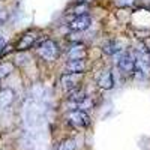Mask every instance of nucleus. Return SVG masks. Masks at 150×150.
<instances>
[{
	"label": "nucleus",
	"mask_w": 150,
	"mask_h": 150,
	"mask_svg": "<svg viewBox=\"0 0 150 150\" xmlns=\"http://www.w3.org/2000/svg\"><path fill=\"white\" fill-rule=\"evenodd\" d=\"M116 60H117V69L123 75H134V72H135V56L132 53L123 50V51L116 54Z\"/></svg>",
	"instance_id": "obj_1"
},
{
	"label": "nucleus",
	"mask_w": 150,
	"mask_h": 150,
	"mask_svg": "<svg viewBox=\"0 0 150 150\" xmlns=\"http://www.w3.org/2000/svg\"><path fill=\"white\" fill-rule=\"evenodd\" d=\"M38 54L47 62H54L60 56V47L53 39H45L38 45Z\"/></svg>",
	"instance_id": "obj_2"
},
{
	"label": "nucleus",
	"mask_w": 150,
	"mask_h": 150,
	"mask_svg": "<svg viewBox=\"0 0 150 150\" xmlns=\"http://www.w3.org/2000/svg\"><path fill=\"white\" fill-rule=\"evenodd\" d=\"M66 120L75 128H89L92 123L90 116L84 110H71L66 114Z\"/></svg>",
	"instance_id": "obj_3"
},
{
	"label": "nucleus",
	"mask_w": 150,
	"mask_h": 150,
	"mask_svg": "<svg viewBox=\"0 0 150 150\" xmlns=\"http://www.w3.org/2000/svg\"><path fill=\"white\" fill-rule=\"evenodd\" d=\"M83 77L84 74H77V72H66L62 75L60 78V83H62V87H63L65 92H71L74 89L80 87L81 81H83Z\"/></svg>",
	"instance_id": "obj_4"
},
{
	"label": "nucleus",
	"mask_w": 150,
	"mask_h": 150,
	"mask_svg": "<svg viewBox=\"0 0 150 150\" xmlns=\"http://www.w3.org/2000/svg\"><path fill=\"white\" fill-rule=\"evenodd\" d=\"M92 24V17L87 14V15H80V17H75L72 21H69L68 24V29L71 32H84L90 27Z\"/></svg>",
	"instance_id": "obj_5"
},
{
	"label": "nucleus",
	"mask_w": 150,
	"mask_h": 150,
	"mask_svg": "<svg viewBox=\"0 0 150 150\" xmlns=\"http://www.w3.org/2000/svg\"><path fill=\"white\" fill-rule=\"evenodd\" d=\"M36 39H38V36L35 32H27V33H24L21 38H20V41L17 42L15 45V50L20 53L23 51H27V50H30L35 44H36Z\"/></svg>",
	"instance_id": "obj_6"
},
{
	"label": "nucleus",
	"mask_w": 150,
	"mask_h": 150,
	"mask_svg": "<svg viewBox=\"0 0 150 150\" xmlns=\"http://www.w3.org/2000/svg\"><path fill=\"white\" fill-rule=\"evenodd\" d=\"M87 57V48L86 45L80 44V42H75L71 50L68 51V59L69 60H83Z\"/></svg>",
	"instance_id": "obj_7"
},
{
	"label": "nucleus",
	"mask_w": 150,
	"mask_h": 150,
	"mask_svg": "<svg viewBox=\"0 0 150 150\" xmlns=\"http://www.w3.org/2000/svg\"><path fill=\"white\" fill-rule=\"evenodd\" d=\"M98 86L101 87L102 90H111L114 87V77H112L111 71H104L101 74V77L98 80Z\"/></svg>",
	"instance_id": "obj_8"
},
{
	"label": "nucleus",
	"mask_w": 150,
	"mask_h": 150,
	"mask_svg": "<svg viewBox=\"0 0 150 150\" xmlns=\"http://www.w3.org/2000/svg\"><path fill=\"white\" fill-rule=\"evenodd\" d=\"M68 72H77V74H84L86 72V59L83 60H68L65 65Z\"/></svg>",
	"instance_id": "obj_9"
},
{
	"label": "nucleus",
	"mask_w": 150,
	"mask_h": 150,
	"mask_svg": "<svg viewBox=\"0 0 150 150\" xmlns=\"http://www.w3.org/2000/svg\"><path fill=\"white\" fill-rule=\"evenodd\" d=\"M86 96H87V95H86V92L81 89V87H77V89H74V90L68 92V101L74 104V108H72V110L77 108V105L83 101Z\"/></svg>",
	"instance_id": "obj_10"
},
{
	"label": "nucleus",
	"mask_w": 150,
	"mask_h": 150,
	"mask_svg": "<svg viewBox=\"0 0 150 150\" xmlns=\"http://www.w3.org/2000/svg\"><path fill=\"white\" fill-rule=\"evenodd\" d=\"M15 93L12 89H2L0 90V108H6L14 102Z\"/></svg>",
	"instance_id": "obj_11"
},
{
	"label": "nucleus",
	"mask_w": 150,
	"mask_h": 150,
	"mask_svg": "<svg viewBox=\"0 0 150 150\" xmlns=\"http://www.w3.org/2000/svg\"><path fill=\"white\" fill-rule=\"evenodd\" d=\"M125 48H122V45L119 44V41H116V39H111V41H108L105 45H104V51L108 54V56H116L117 53H120V51H123Z\"/></svg>",
	"instance_id": "obj_12"
},
{
	"label": "nucleus",
	"mask_w": 150,
	"mask_h": 150,
	"mask_svg": "<svg viewBox=\"0 0 150 150\" xmlns=\"http://www.w3.org/2000/svg\"><path fill=\"white\" fill-rule=\"evenodd\" d=\"M14 72V63H11V62H5V63L0 65V80L6 78L8 75H11Z\"/></svg>",
	"instance_id": "obj_13"
},
{
	"label": "nucleus",
	"mask_w": 150,
	"mask_h": 150,
	"mask_svg": "<svg viewBox=\"0 0 150 150\" xmlns=\"http://www.w3.org/2000/svg\"><path fill=\"white\" fill-rule=\"evenodd\" d=\"M87 12H89V5H87V3H83V2H80L77 6H74V9H72V14H74L75 17L87 15Z\"/></svg>",
	"instance_id": "obj_14"
},
{
	"label": "nucleus",
	"mask_w": 150,
	"mask_h": 150,
	"mask_svg": "<svg viewBox=\"0 0 150 150\" xmlns=\"http://www.w3.org/2000/svg\"><path fill=\"white\" fill-rule=\"evenodd\" d=\"M75 149H77L75 141L72 138H66V140H63V141L59 144V149L57 150H75Z\"/></svg>",
	"instance_id": "obj_15"
},
{
	"label": "nucleus",
	"mask_w": 150,
	"mask_h": 150,
	"mask_svg": "<svg viewBox=\"0 0 150 150\" xmlns=\"http://www.w3.org/2000/svg\"><path fill=\"white\" fill-rule=\"evenodd\" d=\"M114 3L120 8H126V6H132L135 3V0H114Z\"/></svg>",
	"instance_id": "obj_16"
},
{
	"label": "nucleus",
	"mask_w": 150,
	"mask_h": 150,
	"mask_svg": "<svg viewBox=\"0 0 150 150\" xmlns=\"http://www.w3.org/2000/svg\"><path fill=\"white\" fill-rule=\"evenodd\" d=\"M12 48H14L12 45H5V48L2 50V53H0V56H6L8 53H11V51H12Z\"/></svg>",
	"instance_id": "obj_17"
},
{
	"label": "nucleus",
	"mask_w": 150,
	"mask_h": 150,
	"mask_svg": "<svg viewBox=\"0 0 150 150\" xmlns=\"http://www.w3.org/2000/svg\"><path fill=\"white\" fill-rule=\"evenodd\" d=\"M6 20H8V12H5V11H0V24H3Z\"/></svg>",
	"instance_id": "obj_18"
},
{
	"label": "nucleus",
	"mask_w": 150,
	"mask_h": 150,
	"mask_svg": "<svg viewBox=\"0 0 150 150\" xmlns=\"http://www.w3.org/2000/svg\"><path fill=\"white\" fill-rule=\"evenodd\" d=\"M5 45H6V41H5V38H3V36H0V53H2V50L5 48Z\"/></svg>",
	"instance_id": "obj_19"
},
{
	"label": "nucleus",
	"mask_w": 150,
	"mask_h": 150,
	"mask_svg": "<svg viewBox=\"0 0 150 150\" xmlns=\"http://www.w3.org/2000/svg\"><path fill=\"white\" fill-rule=\"evenodd\" d=\"M80 2H83V3H87V5H89V3H92V2H93V0H80Z\"/></svg>",
	"instance_id": "obj_20"
}]
</instances>
